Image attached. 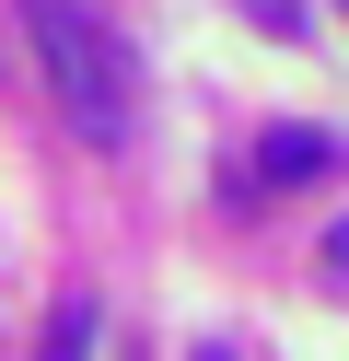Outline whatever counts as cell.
<instances>
[{
  "label": "cell",
  "mask_w": 349,
  "mask_h": 361,
  "mask_svg": "<svg viewBox=\"0 0 349 361\" xmlns=\"http://www.w3.org/2000/svg\"><path fill=\"white\" fill-rule=\"evenodd\" d=\"M23 35H35V71L47 94L70 105L82 140H128V47L93 0H23Z\"/></svg>",
  "instance_id": "obj_1"
},
{
  "label": "cell",
  "mask_w": 349,
  "mask_h": 361,
  "mask_svg": "<svg viewBox=\"0 0 349 361\" xmlns=\"http://www.w3.org/2000/svg\"><path fill=\"white\" fill-rule=\"evenodd\" d=\"M93 326H105V314H93L82 291H70V303L47 314V361H93Z\"/></svg>",
  "instance_id": "obj_3"
},
{
  "label": "cell",
  "mask_w": 349,
  "mask_h": 361,
  "mask_svg": "<svg viewBox=\"0 0 349 361\" xmlns=\"http://www.w3.org/2000/svg\"><path fill=\"white\" fill-rule=\"evenodd\" d=\"M314 175H338V140H326V128H268L256 187H314Z\"/></svg>",
  "instance_id": "obj_2"
},
{
  "label": "cell",
  "mask_w": 349,
  "mask_h": 361,
  "mask_svg": "<svg viewBox=\"0 0 349 361\" xmlns=\"http://www.w3.org/2000/svg\"><path fill=\"white\" fill-rule=\"evenodd\" d=\"M326 268H338V280H349V221H338V233H326Z\"/></svg>",
  "instance_id": "obj_4"
}]
</instances>
